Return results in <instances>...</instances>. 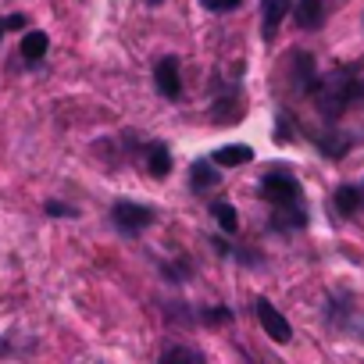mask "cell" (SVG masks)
Returning a JSON list of instances; mask_svg holds the SVG:
<instances>
[{
	"instance_id": "1",
	"label": "cell",
	"mask_w": 364,
	"mask_h": 364,
	"mask_svg": "<svg viewBox=\"0 0 364 364\" xmlns=\"http://www.w3.org/2000/svg\"><path fill=\"white\" fill-rule=\"evenodd\" d=\"M314 93H318L321 114H325V118H336V114H343L357 97H364V86H360V79H357L353 68H343V72L328 75L325 82H314Z\"/></svg>"
},
{
	"instance_id": "2",
	"label": "cell",
	"mask_w": 364,
	"mask_h": 364,
	"mask_svg": "<svg viewBox=\"0 0 364 364\" xmlns=\"http://www.w3.org/2000/svg\"><path fill=\"white\" fill-rule=\"evenodd\" d=\"M261 193H264V200L275 204V208H296V204H300V186H296V178L286 175V171H272V175H264Z\"/></svg>"
},
{
	"instance_id": "3",
	"label": "cell",
	"mask_w": 364,
	"mask_h": 364,
	"mask_svg": "<svg viewBox=\"0 0 364 364\" xmlns=\"http://www.w3.org/2000/svg\"><path fill=\"white\" fill-rule=\"evenodd\" d=\"M111 222H114V229H118V232H125V236H139V232L154 222V211H150V208H143V204L118 200V204H114V211H111Z\"/></svg>"
},
{
	"instance_id": "4",
	"label": "cell",
	"mask_w": 364,
	"mask_h": 364,
	"mask_svg": "<svg viewBox=\"0 0 364 364\" xmlns=\"http://www.w3.org/2000/svg\"><path fill=\"white\" fill-rule=\"evenodd\" d=\"M154 86L164 100H178L182 97V79H178V61L168 54L154 65Z\"/></svg>"
},
{
	"instance_id": "5",
	"label": "cell",
	"mask_w": 364,
	"mask_h": 364,
	"mask_svg": "<svg viewBox=\"0 0 364 364\" xmlns=\"http://www.w3.org/2000/svg\"><path fill=\"white\" fill-rule=\"evenodd\" d=\"M254 314H257V321L264 325V332L275 339V343H289V336H293V328H289V321L264 300V296H257L254 300Z\"/></svg>"
},
{
	"instance_id": "6",
	"label": "cell",
	"mask_w": 364,
	"mask_h": 364,
	"mask_svg": "<svg viewBox=\"0 0 364 364\" xmlns=\"http://www.w3.org/2000/svg\"><path fill=\"white\" fill-rule=\"evenodd\" d=\"M143 164H146V171H150L154 178H164V175L171 171V154H168V146H164V143H150L146 154H143Z\"/></svg>"
},
{
	"instance_id": "7",
	"label": "cell",
	"mask_w": 364,
	"mask_h": 364,
	"mask_svg": "<svg viewBox=\"0 0 364 364\" xmlns=\"http://www.w3.org/2000/svg\"><path fill=\"white\" fill-rule=\"evenodd\" d=\"M261 15H264V36H275L279 22L289 15V0H261Z\"/></svg>"
},
{
	"instance_id": "8",
	"label": "cell",
	"mask_w": 364,
	"mask_h": 364,
	"mask_svg": "<svg viewBox=\"0 0 364 364\" xmlns=\"http://www.w3.org/2000/svg\"><path fill=\"white\" fill-rule=\"evenodd\" d=\"M211 161L236 168V164H250V161H254V150H250V146H243V143H229V146H218Z\"/></svg>"
},
{
	"instance_id": "9",
	"label": "cell",
	"mask_w": 364,
	"mask_h": 364,
	"mask_svg": "<svg viewBox=\"0 0 364 364\" xmlns=\"http://www.w3.org/2000/svg\"><path fill=\"white\" fill-rule=\"evenodd\" d=\"M47 47H50V40H47V33H40V29H33L26 40H22V58L29 61V65H36V61H43V54H47Z\"/></svg>"
},
{
	"instance_id": "10",
	"label": "cell",
	"mask_w": 364,
	"mask_h": 364,
	"mask_svg": "<svg viewBox=\"0 0 364 364\" xmlns=\"http://www.w3.org/2000/svg\"><path fill=\"white\" fill-rule=\"evenodd\" d=\"M321 18H325L321 0H300V4H296V22H300L304 29H318Z\"/></svg>"
},
{
	"instance_id": "11",
	"label": "cell",
	"mask_w": 364,
	"mask_h": 364,
	"mask_svg": "<svg viewBox=\"0 0 364 364\" xmlns=\"http://www.w3.org/2000/svg\"><path fill=\"white\" fill-rule=\"evenodd\" d=\"M190 186H193V190H211V186H218V171L211 168V161H197V164L190 168Z\"/></svg>"
},
{
	"instance_id": "12",
	"label": "cell",
	"mask_w": 364,
	"mask_h": 364,
	"mask_svg": "<svg viewBox=\"0 0 364 364\" xmlns=\"http://www.w3.org/2000/svg\"><path fill=\"white\" fill-rule=\"evenodd\" d=\"M211 215H215V222H218L225 232H240V215H236L232 204L218 200V204H211Z\"/></svg>"
},
{
	"instance_id": "13",
	"label": "cell",
	"mask_w": 364,
	"mask_h": 364,
	"mask_svg": "<svg viewBox=\"0 0 364 364\" xmlns=\"http://www.w3.org/2000/svg\"><path fill=\"white\" fill-rule=\"evenodd\" d=\"M336 211L339 215H357L360 211V193L353 186H339L336 190Z\"/></svg>"
},
{
	"instance_id": "14",
	"label": "cell",
	"mask_w": 364,
	"mask_h": 364,
	"mask_svg": "<svg viewBox=\"0 0 364 364\" xmlns=\"http://www.w3.org/2000/svg\"><path fill=\"white\" fill-rule=\"evenodd\" d=\"M161 360H164V364H175V360H190V364H200L204 357H200V350H186V346H171V350H164V353H161Z\"/></svg>"
},
{
	"instance_id": "15",
	"label": "cell",
	"mask_w": 364,
	"mask_h": 364,
	"mask_svg": "<svg viewBox=\"0 0 364 364\" xmlns=\"http://www.w3.org/2000/svg\"><path fill=\"white\" fill-rule=\"evenodd\" d=\"M200 4H204L208 11H218V15H222V11H236L240 0H200Z\"/></svg>"
},
{
	"instance_id": "16",
	"label": "cell",
	"mask_w": 364,
	"mask_h": 364,
	"mask_svg": "<svg viewBox=\"0 0 364 364\" xmlns=\"http://www.w3.org/2000/svg\"><path fill=\"white\" fill-rule=\"evenodd\" d=\"M204 321H208V325H222V321H232V311H229V307H215V311H204Z\"/></svg>"
},
{
	"instance_id": "17",
	"label": "cell",
	"mask_w": 364,
	"mask_h": 364,
	"mask_svg": "<svg viewBox=\"0 0 364 364\" xmlns=\"http://www.w3.org/2000/svg\"><path fill=\"white\" fill-rule=\"evenodd\" d=\"M47 215H54V218H75V211L68 204H58V200H47Z\"/></svg>"
},
{
	"instance_id": "18",
	"label": "cell",
	"mask_w": 364,
	"mask_h": 364,
	"mask_svg": "<svg viewBox=\"0 0 364 364\" xmlns=\"http://www.w3.org/2000/svg\"><path fill=\"white\" fill-rule=\"evenodd\" d=\"M8 29H26V15H11L8 18Z\"/></svg>"
},
{
	"instance_id": "19",
	"label": "cell",
	"mask_w": 364,
	"mask_h": 364,
	"mask_svg": "<svg viewBox=\"0 0 364 364\" xmlns=\"http://www.w3.org/2000/svg\"><path fill=\"white\" fill-rule=\"evenodd\" d=\"M4 33H8V18H0V40H4Z\"/></svg>"
},
{
	"instance_id": "20",
	"label": "cell",
	"mask_w": 364,
	"mask_h": 364,
	"mask_svg": "<svg viewBox=\"0 0 364 364\" xmlns=\"http://www.w3.org/2000/svg\"><path fill=\"white\" fill-rule=\"evenodd\" d=\"M150 4H161V0H150Z\"/></svg>"
}]
</instances>
